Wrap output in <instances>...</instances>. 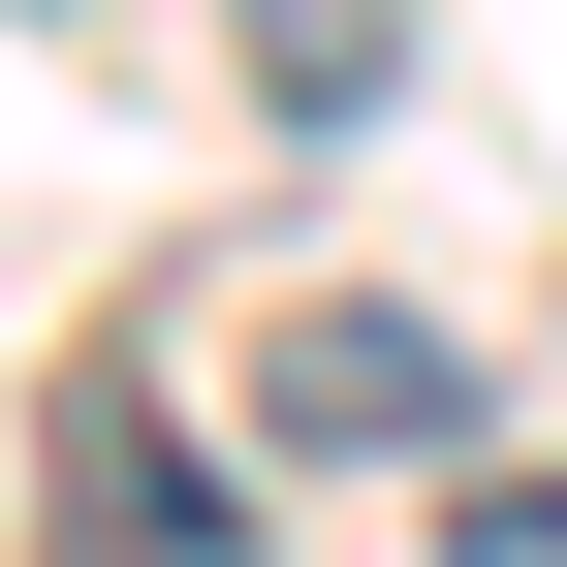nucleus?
I'll list each match as a JSON object with an SVG mask.
<instances>
[{"label": "nucleus", "instance_id": "nucleus-1", "mask_svg": "<svg viewBox=\"0 0 567 567\" xmlns=\"http://www.w3.org/2000/svg\"><path fill=\"white\" fill-rule=\"evenodd\" d=\"M32 536L63 567H252V473L189 442L126 347H63V379H32Z\"/></svg>", "mask_w": 567, "mask_h": 567}, {"label": "nucleus", "instance_id": "nucleus-2", "mask_svg": "<svg viewBox=\"0 0 567 567\" xmlns=\"http://www.w3.org/2000/svg\"><path fill=\"white\" fill-rule=\"evenodd\" d=\"M252 442L284 473H473V347L379 316V284H284L252 316Z\"/></svg>", "mask_w": 567, "mask_h": 567}, {"label": "nucleus", "instance_id": "nucleus-3", "mask_svg": "<svg viewBox=\"0 0 567 567\" xmlns=\"http://www.w3.org/2000/svg\"><path fill=\"white\" fill-rule=\"evenodd\" d=\"M221 63H252L284 126H379L410 95V0H221Z\"/></svg>", "mask_w": 567, "mask_h": 567}, {"label": "nucleus", "instance_id": "nucleus-4", "mask_svg": "<svg viewBox=\"0 0 567 567\" xmlns=\"http://www.w3.org/2000/svg\"><path fill=\"white\" fill-rule=\"evenodd\" d=\"M442 567H567V473H473V505H442Z\"/></svg>", "mask_w": 567, "mask_h": 567}]
</instances>
